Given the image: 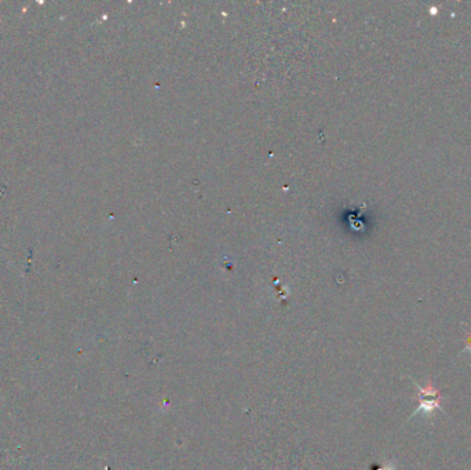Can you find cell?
<instances>
[{
	"label": "cell",
	"instance_id": "3",
	"mask_svg": "<svg viewBox=\"0 0 471 470\" xmlns=\"http://www.w3.org/2000/svg\"><path fill=\"white\" fill-rule=\"evenodd\" d=\"M430 14H433V15H434V14H437V9H435V7L430 9Z\"/></svg>",
	"mask_w": 471,
	"mask_h": 470
},
{
	"label": "cell",
	"instance_id": "1",
	"mask_svg": "<svg viewBox=\"0 0 471 470\" xmlns=\"http://www.w3.org/2000/svg\"><path fill=\"white\" fill-rule=\"evenodd\" d=\"M412 384L415 385V388L417 390L416 400L419 404H417L416 410L413 411L411 418L416 416L420 412H423L427 418H431V416L435 415L437 411H442V407H441V398L442 397H441L438 389L434 388L433 381H427L425 386H420L416 381H412Z\"/></svg>",
	"mask_w": 471,
	"mask_h": 470
},
{
	"label": "cell",
	"instance_id": "2",
	"mask_svg": "<svg viewBox=\"0 0 471 470\" xmlns=\"http://www.w3.org/2000/svg\"><path fill=\"white\" fill-rule=\"evenodd\" d=\"M471 353V331L466 332V341H464V348L462 349V353Z\"/></svg>",
	"mask_w": 471,
	"mask_h": 470
}]
</instances>
